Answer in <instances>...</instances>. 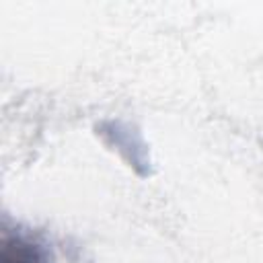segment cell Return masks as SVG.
<instances>
[{"mask_svg": "<svg viewBox=\"0 0 263 263\" xmlns=\"http://www.w3.org/2000/svg\"><path fill=\"white\" fill-rule=\"evenodd\" d=\"M0 263H49L45 245L27 230H6L0 242Z\"/></svg>", "mask_w": 263, "mask_h": 263, "instance_id": "obj_1", "label": "cell"}]
</instances>
